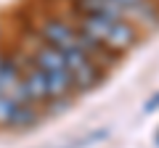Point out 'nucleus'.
<instances>
[{
  "label": "nucleus",
  "mask_w": 159,
  "mask_h": 148,
  "mask_svg": "<svg viewBox=\"0 0 159 148\" xmlns=\"http://www.w3.org/2000/svg\"><path fill=\"white\" fill-rule=\"evenodd\" d=\"M101 45L106 50H111L114 56H122V53L133 50L138 45V27L127 19H111L101 37Z\"/></svg>",
  "instance_id": "obj_1"
},
{
  "label": "nucleus",
  "mask_w": 159,
  "mask_h": 148,
  "mask_svg": "<svg viewBox=\"0 0 159 148\" xmlns=\"http://www.w3.org/2000/svg\"><path fill=\"white\" fill-rule=\"evenodd\" d=\"M77 16H109V19H127L125 0H72Z\"/></svg>",
  "instance_id": "obj_2"
},
{
  "label": "nucleus",
  "mask_w": 159,
  "mask_h": 148,
  "mask_svg": "<svg viewBox=\"0 0 159 148\" xmlns=\"http://www.w3.org/2000/svg\"><path fill=\"white\" fill-rule=\"evenodd\" d=\"M40 122V108L34 106V103H21L16 111V116H13L11 127L13 130H29V127H34Z\"/></svg>",
  "instance_id": "obj_3"
},
{
  "label": "nucleus",
  "mask_w": 159,
  "mask_h": 148,
  "mask_svg": "<svg viewBox=\"0 0 159 148\" xmlns=\"http://www.w3.org/2000/svg\"><path fill=\"white\" fill-rule=\"evenodd\" d=\"M19 106H21V101H16L13 95H0V127H11L13 116H16Z\"/></svg>",
  "instance_id": "obj_4"
},
{
  "label": "nucleus",
  "mask_w": 159,
  "mask_h": 148,
  "mask_svg": "<svg viewBox=\"0 0 159 148\" xmlns=\"http://www.w3.org/2000/svg\"><path fill=\"white\" fill-rule=\"evenodd\" d=\"M157 146H159V132H157Z\"/></svg>",
  "instance_id": "obj_5"
}]
</instances>
